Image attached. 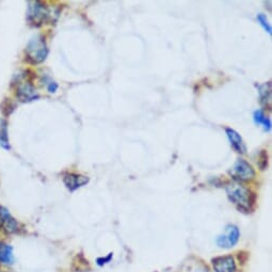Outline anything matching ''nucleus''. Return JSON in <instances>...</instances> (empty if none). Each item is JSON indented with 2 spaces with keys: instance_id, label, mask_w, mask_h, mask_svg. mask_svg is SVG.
Instances as JSON below:
<instances>
[{
  "instance_id": "obj_11",
  "label": "nucleus",
  "mask_w": 272,
  "mask_h": 272,
  "mask_svg": "<svg viewBox=\"0 0 272 272\" xmlns=\"http://www.w3.org/2000/svg\"><path fill=\"white\" fill-rule=\"evenodd\" d=\"M14 262L13 248L4 243H0V263L3 265H11Z\"/></svg>"
},
{
  "instance_id": "obj_2",
  "label": "nucleus",
  "mask_w": 272,
  "mask_h": 272,
  "mask_svg": "<svg viewBox=\"0 0 272 272\" xmlns=\"http://www.w3.org/2000/svg\"><path fill=\"white\" fill-rule=\"evenodd\" d=\"M47 46H46L44 38L40 35H36L31 38L26 48L27 59L31 63L34 64L43 62L46 57H47Z\"/></svg>"
},
{
  "instance_id": "obj_10",
  "label": "nucleus",
  "mask_w": 272,
  "mask_h": 272,
  "mask_svg": "<svg viewBox=\"0 0 272 272\" xmlns=\"http://www.w3.org/2000/svg\"><path fill=\"white\" fill-rule=\"evenodd\" d=\"M225 131H227V135H228V137L230 139L233 149H234L237 153H240V154L246 153L247 147L245 145L243 138L240 137V135L237 133V131H235L234 129H231V128H227V129H225Z\"/></svg>"
},
{
  "instance_id": "obj_8",
  "label": "nucleus",
  "mask_w": 272,
  "mask_h": 272,
  "mask_svg": "<svg viewBox=\"0 0 272 272\" xmlns=\"http://www.w3.org/2000/svg\"><path fill=\"white\" fill-rule=\"evenodd\" d=\"M63 182L67 187V189H69L71 191H75L76 189H78L82 187V186L87 185L89 183V178L79 174L71 173V174L64 175Z\"/></svg>"
},
{
  "instance_id": "obj_15",
  "label": "nucleus",
  "mask_w": 272,
  "mask_h": 272,
  "mask_svg": "<svg viewBox=\"0 0 272 272\" xmlns=\"http://www.w3.org/2000/svg\"><path fill=\"white\" fill-rule=\"evenodd\" d=\"M258 19L260 21V24L263 26V28L265 29L269 34H271V26H270V24L268 22V20H267L265 15H264V14H259L258 15Z\"/></svg>"
},
{
  "instance_id": "obj_3",
  "label": "nucleus",
  "mask_w": 272,
  "mask_h": 272,
  "mask_svg": "<svg viewBox=\"0 0 272 272\" xmlns=\"http://www.w3.org/2000/svg\"><path fill=\"white\" fill-rule=\"evenodd\" d=\"M230 174L235 181L238 182H248L251 181L255 176L254 169L250 163L247 162L244 159H238L234 167L230 171Z\"/></svg>"
},
{
  "instance_id": "obj_17",
  "label": "nucleus",
  "mask_w": 272,
  "mask_h": 272,
  "mask_svg": "<svg viewBox=\"0 0 272 272\" xmlns=\"http://www.w3.org/2000/svg\"><path fill=\"white\" fill-rule=\"evenodd\" d=\"M57 89H58V84L56 82H50L48 84V91L50 93H54V92L57 91Z\"/></svg>"
},
{
  "instance_id": "obj_16",
  "label": "nucleus",
  "mask_w": 272,
  "mask_h": 272,
  "mask_svg": "<svg viewBox=\"0 0 272 272\" xmlns=\"http://www.w3.org/2000/svg\"><path fill=\"white\" fill-rule=\"evenodd\" d=\"M260 159V168L264 170L267 167V153L265 151H263V153L261 154Z\"/></svg>"
},
{
  "instance_id": "obj_12",
  "label": "nucleus",
  "mask_w": 272,
  "mask_h": 272,
  "mask_svg": "<svg viewBox=\"0 0 272 272\" xmlns=\"http://www.w3.org/2000/svg\"><path fill=\"white\" fill-rule=\"evenodd\" d=\"M0 146L4 150H10L9 136H7V124L5 121H0Z\"/></svg>"
},
{
  "instance_id": "obj_9",
  "label": "nucleus",
  "mask_w": 272,
  "mask_h": 272,
  "mask_svg": "<svg viewBox=\"0 0 272 272\" xmlns=\"http://www.w3.org/2000/svg\"><path fill=\"white\" fill-rule=\"evenodd\" d=\"M17 97L21 102H32L38 98V94L36 90L29 83H21L17 88Z\"/></svg>"
},
{
  "instance_id": "obj_6",
  "label": "nucleus",
  "mask_w": 272,
  "mask_h": 272,
  "mask_svg": "<svg viewBox=\"0 0 272 272\" xmlns=\"http://www.w3.org/2000/svg\"><path fill=\"white\" fill-rule=\"evenodd\" d=\"M0 228L7 234H13V233L18 231L17 221L3 206H0Z\"/></svg>"
},
{
  "instance_id": "obj_7",
  "label": "nucleus",
  "mask_w": 272,
  "mask_h": 272,
  "mask_svg": "<svg viewBox=\"0 0 272 272\" xmlns=\"http://www.w3.org/2000/svg\"><path fill=\"white\" fill-rule=\"evenodd\" d=\"M216 272H235L236 266L232 256H220L213 261Z\"/></svg>"
},
{
  "instance_id": "obj_5",
  "label": "nucleus",
  "mask_w": 272,
  "mask_h": 272,
  "mask_svg": "<svg viewBox=\"0 0 272 272\" xmlns=\"http://www.w3.org/2000/svg\"><path fill=\"white\" fill-rule=\"evenodd\" d=\"M239 239V230L235 225H229L225 229L224 234L220 235L217 238V244L221 248L229 249L234 247Z\"/></svg>"
},
{
  "instance_id": "obj_4",
  "label": "nucleus",
  "mask_w": 272,
  "mask_h": 272,
  "mask_svg": "<svg viewBox=\"0 0 272 272\" xmlns=\"http://www.w3.org/2000/svg\"><path fill=\"white\" fill-rule=\"evenodd\" d=\"M49 12L45 4L38 1L29 3L28 9V20L33 26H41L43 22L48 18Z\"/></svg>"
},
{
  "instance_id": "obj_1",
  "label": "nucleus",
  "mask_w": 272,
  "mask_h": 272,
  "mask_svg": "<svg viewBox=\"0 0 272 272\" xmlns=\"http://www.w3.org/2000/svg\"><path fill=\"white\" fill-rule=\"evenodd\" d=\"M227 193L229 199L236 204L239 209L248 211L250 209L253 202L251 200L252 193H250L246 187L239 184H230L227 187Z\"/></svg>"
},
{
  "instance_id": "obj_13",
  "label": "nucleus",
  "mask_w": 272,
  "mask_h": 272,
  "mask_svg": "<svg viewBox=\"0 0 272 272\" xmlns=\"http://www.w3.org/2000/svg\"><path fill=\"white\" fill-rule=\"evenodd\" d=\"M259 89H260V93H261L262 103L266 107L270 108V104H271V84H270V82L265 83L264 85H261V87H259Z\"/></svg>"
},
{
  "instance_id": "obj_14",
  "label": "nucleus",
  "mask_w": 272,
  "mask_h": 272,
  "mask_svg": "<svg viewBox=\"0 0 272 272\" xmlns=\"http://www.w3.org/2000/svg\"><path fill=\"white\" fill-rule=\"evenodd\" d=\"M254 121H255V123L262 124L264 128H265V130L268 131L271 129V122L269 119L266 118L265 114H264V112L262 110H258V111L254 112Z\"/></svg>"
}]
</instances>
